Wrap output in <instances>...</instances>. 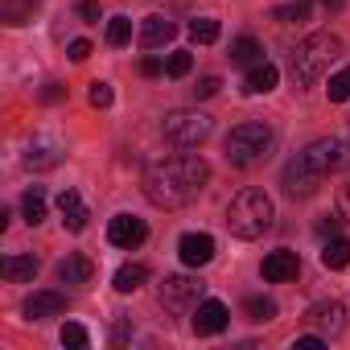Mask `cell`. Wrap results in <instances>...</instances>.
<instances>
[{
  "instance_id": "1",
  "label": "cell",
  "mask_w": 350,
  "mask_h": 350,
  "mask_svg": "<svg viewBox=\"0 0 350 350\" xmlns=\"http://www.w3.org/2000/svg\"><path fill=\"white\" fill-rule=\"evenodd\" d=\"M211 182V165L198 152H173L144 169V198L161 211H182L190 206Z\"/></svg>"
},
{
  "instance_id": "2",
  "label": "cell",
  "mask_w": 350,
  "mask_h": 350,
  "mask_svg": "<svg viewBox=\"0 0 350 350\" xmlns=\"http://www.w3.org/2000/svg\"><path fill=\"white\" fill-rule=\"evenodd\" d=\"M272 219H276V206H272V198H268L264 190H256V186L239 190V194L231 198V206H227V231H231L235 239H260V235L272 227Z\"/></svg>"
},
{
  "instance_id": "3",
  "label": "cell",
  "mask_w": 350,
  "mask_h": 350,
  "mask_svg": "<svg viewBox=\"0 0 350 350\" xmlns=\"http://www.w3.org/2000/svg\"><path fill=\"white\" fill-rule=\"evenodd\" d=\"M338 58H342V42L334 33H309L293 54V79L301 87H313L321 75H329V66Z\"/></svg>"
},
{
  "instance_id": "4",
  "label": "cell",
  "mask_w": 350,
  "mask_h": 350,
  "mask_svg": "<svg viewBox=\"0 0 350 350\" xmlns=\"http://www.w3.org/2000/svg\"><path fill=\"white\" fill-rule=\"evenodd\" d=\"M272 152V128L260 124V120H243L227 132V161L239 165V169H252L260 161H268Z\"/></svg>"
},
{
  "instance_id": "5",
  "label": "cell",
  "mask_w": 350,
  "mask_h": 350,
  "mask_svg": "<svg viewBox=\"0 0 350 350\" xmlns=\"http://www.w3.org/2000/svg\"><path fill=\"white\" fill-rule=\"evenodd\" d=\"M211 132H215V120L202 116V111H169L165 124H161V136L173 148H198Z\"/></svg>"
},
{
  "instance_id": "6",
  "label": "cell",
  "mask_w": 350,
  "mask_h": 350,
  "mask_svg": "<svg viewBox=\"0 0 350 350\" xmlns=\"http://www.w3.org/2000/svg\"><path fill=\"white\" fill-rule=\"evenodd\" d=\"M157 301H161L165 313H186L190 305L202 301V280H198V276H186V272L165 276L161 288H157Z\"/></svg>"
},
{
  "instance_id": "7",
  "label": "cell",
  "mask_w": 350,
  "mask_h": 350,
  "mask_svg": "<svg viewBox=\"0 0 350 350\" xmlns=\"http://www.w3.org/2000/svg\"><path fill=\"white\" fill-rule=\"evenodd\" d=\"M301 157L309 161V169L317 173V178H325V173H342V169L350 165V144H346L342 136H321V140H313Z\"/></svg>"
},
{
  "instance_id": "8",
  "label": "cell",
  "mask_w": 350,
  "mask_h": 350,
  "mask_svg": "<svg viewBox=\"0 0 350 350\" xmlns=\"http://www.w3.org/2000/svg\"><path fill=\"white\" fill-rule=\"evenodd\" d=\"M148 239V227H144V219H136V215H116L111 223H107V243L111 247H140Z\"/></svg>"
},
{
  "instance_id": "9",
  "label": "cell",
  "mask_w": 350,
  "mask_h": 350,
  "mask_svg": "<svg viewBox=\"0 0 350 350\" xmlns=\"http://www.w3.org/2000/svg\"><path fill=\"white\" fill-rule=\"evenodd\" d=\"M305 321H309L317 334L334 338V334H342V325H346V305H342V301H317V305H309Z\"/></svg>"
},
{
  "instance_id": "10",
  "label": "cell",
  "mask_w": 350,
  "mask_h": 350,
  "mask_svg": "<svg viewBox=\"0 0 350 350\" xmlns=\"http://www.w3.org/2000/svg\"><path fill=\"white\" fill-rule=\"evenodd\" d=\"M227 321H231V309L223 305V301H198V309H194V334L198 338H211V334H223L227 329Z\"/></svg>"
},
{
  "instance_id": "11",
  "label": "cell",
  "mask_w": 350,
  "mask_h": 350,
  "mask_svg": "<svg viewBox=\"0 0 350 350\" xmlns=\"http://www.w3.org/2000/svg\"><path fill=\"white\" fill-rule=\"evenodd\" d=\"M313 190H317V173L309 169L305 157H293V161L284 165V194H288V198H309Z\"/></svg>"
},
{
  "instance_id": "12",
  "label": "cell",
  "mask_w": 350,
  "mask_h": 350,
  "mask_svg": "<svg viewBox=\"0 0 350 350\" xmlns=\"http://www.w3.org/2000/svg\"><path fill=\"white\" fill-rule=\"evenodd\" d=\"M178 256H182V264H186V268H202V264H211V260H215V239H211L206 231H190V235H182Z\"/></svg>"
},
{
  "instance_id": "13",
  "label": "cell",
  "mask_w": 350,
  "mask_h": 350,
  "mask_svg": "<svg viewBox=\"0 0 350 350\" xmlns=\"http://www.w3.org/2000/svg\"><path fill=\"white\" fill-rule=\"evenodd\" d=\"M62 309H66V297H62L58 288H42V293L25 297V305H21V313H25L29 321H46V317H58Z\"/></svg>"
},
{
  "instance_id": "14",
  "label": "cell",
  "mask_w": 350,
  "mask_h": 350,
  "mask_svg": "<svg viewBox=\"0 0 350 350\" xmlns=\"http://www.w3.org/2000/svg\"><path fill=\"white\" fill-rule=\"evenodd\" d=\"M297 272H301V260H297V252L280 247V252H268V256H264V280H272V284H284V280H293Z\"/></svg>"
},
{
  "instance_id": "15",
  "label": "cell",
  "mask_w": 350,
  "mask_h": 350,
  "mask_svg": "<svg viewBox=\"0 0 350 350\" xmlns=\"http://www.w3.org/2000/svg\"><path fill=\"white\" fill-rule=\"evenodd\" d=\"M62 161V144L54 136H33L29 140V152H25V165L29 169H54Z\"/></svg>"
},
{
  "instance_id": "16",
  "label": "cell",
  "mask_w": 350,
  "mask_h": 350,
  "mask_svg": "<svg viewBox=\"0 0 350 350\" xmlns=\"http://www.w3.org/2000/svg\"><path fill=\"white\" fill-rule=\"evenodd\" d=\"M173 33H178V25H173L169 17H144V21H140V33H136V42H140L144 50H157V46L173 42Z\"/></svg>"
},
{
  "instance_id": "17",
  "label": "cell",
  "mask_w": 350,
  "mask_h": 350,
  "mask_svg": "<svg viewBox=\"0 0 350 350\" xmlns=\"http://www.w3.org/2000/svg\"><path fill=\"white\" fill-rule=\"evenodd\" d=\"M276 83H280V70L272 62H256L243 79V95H268V91H276Z\"/></svg>"
},
{
  "instance_id": "18",
  "label": "cell",
  "mask_w": 350,
  "mask_h": 350,
  "mask_svg": "<svg viewBox=\"0 0 350 350\" xmlns=\"http://www.w3.org/2000/svg\"><path fill=\"white\" fill-rule=\"evenodd\" d=\"M58 211H62V223H66V231H87V206H83V198H79V190H62L58 194Z\"/></svg>"
},
{
  "instance_id": "19",
  "label": "cell",
  "mask_w": 350,
  "mask_h": 350,
  "mask_svg": "<svg viewBox=\"0 0 350 350\" xmlns=\"http://www.w3.org/2000/svg\"><path fill=\"white\" fill-rule=\"evenodd\" d=\"M95 276V264L87 260V256H66L62 264H58V280L62 284H87Z\"/></svg>"
},
{
  "instance_id": "20",
  "label": "cell",
  "mask_w": 350,
  "mask_h": 350,
  "mask_svg": "<svg viewBox=\"0 0 350 350\" xmlns=\"http://www.w3.org/2000/svg\"><path fill=\"white\" fill-rule=\"evenodd\" d=\"M38 256H5V264H0V272H5V280L21 284V280H33L38 276Z\"/></svg>"
},
{
  "instance_id": "21",
  "label": "cell",
  "mask_w": 350,
  "mask_h": 350,
  "mask_svg": "<svg viewBox=\"0 0 350 350\" xmlns=\"http://www.w3.org/2000/svg\"><path fill=\"white\" fill-rule=\"evenodd\" d=\"M321 264H325L329 272L346 268V264H350V239H342V235H329V239H325V247H321Z\"/></svg>"
},
{
  "instance_id": "22",
  "label": "cell",
  "mask_w": 350,
  "mask_h": 350,
  "mask_svg": "<svg viewBox=\"0 0 350 350\" xmlns=\"http://www.w3.org/2000/svg\"><path fill=\"white\" fill-rule=\"evenodd\" d=\"M38 5L42 0H0V17H5V25H25Z\"/></svg>"
},
{
  "instance_id": "23",
  "label": "cell",
  "mask_w": 350,
  "mask_h": 350,
  "mask_svg": "<svg viewBox=\"0 0 350 350\" xmlns=\"http://www.w3.org/2000/svg\"><path fill=\"white\" fill-rule=\"evenodd\" d=\"M231 62L256 66V62H264V46H260L256 38H235V42H231Z\"/></svg>"
},
{
  "instance_id": "24",
  "label": "cell",
  "mask_w": 350,
  "mask_h": 350,
  "mask_svg": "<svg viewBox=\"0 0 350 350\" xmlns=\"http://www.w3.org/2000/svg\"><path fill=\"white\" fill-rule=\"evenodd\" d=\"M144 280H148V268H144V264H124L111 284H116V293H136Z\"/></svg>"
},
{
  "instance_id": "25",
  "label": "cell",
  "mask_w": 350,
  "mask_h": 350,
  "mask_svg": "<svg viewBox=\"0 0 350 350\" xmlns=\"http://www.w3.org/2000/svg\"><path fill=\"white\" fill-rule=\"evenodd\" d=\"M21 215H25L29 227H38V223L46 219V194H42V186L25 190V198H21Z\"/></svg>"
},
{
  "instance_id": "26",
  "label": "cell",
  "mask_w": 350,
  "mask_h": 350,
  "mask_svg": "<svg viewBox=\"0 0 350 350\" xmlns=\"http://www.w3.org/2000/svg\"><path fill=\"white\" fill-rule=\"evenodd\" d=\"M219 33H223V25H219L215 17H198V21H190V38H194L198 46H215Z\"/></svg>"
},
{
  "instance_id": "27",
  "label": "cell",
  "mask_w": 350,
  "mask_h": 350,
  "mask_svg": "<svg viewBox=\"0 0 350 350\" xmlns=\"http://www.w3.org/2000/svg\"><path fill=\"white\" fill-rule=\"evenodd\" d=\"M243 309H247L252 321H272V317H276V301H272V297H247Z\"/></svg>"
},
{
  "instance_id": "28",
  "label": "cell",
  "mask_w": 350,
  "mask_h": 350,
  "mask_svg": "<svg viewBox=\"0 0 350 350\" xmlns=\"http://www.w3.org/2000/svg\"><path fill=\"white\" fill-rule=\"evenodd\" d=\"M325 95H329V103H346V99H350V66H342L338 75H329Z\"/></svg>"
},
{
  "instance_id": "29",
  "label": "cell",
  "mask_w": 350,
  "mask_h": 350,
  "mask_svg": "<svg viewBox=\"0 0 350 350\" xmlns=\"http://www.w3.org/2000/svg\"><path fill=\"white\" fill-rule=\"evenodd\" d=\"M190 66H194L190 50H173V54L165 58V75H169V79H186V75H190Z\"/></svg>"
},
{
  "instance_id": "30",
  "label": "cell",
  "mask_w": 350,
  "mask_h": 350,
  "mask_svg": "<svg viewBox=\"0 0 350 350\" xmlns=\"http://www.w3.org/2000/svg\"><path fill=\"white\" fill-rule=\"evenodd\" d=\"M128 42H132V21H128V17H111V21H107V46L120 50V46H128Z\"/></svg>"
},
{
  "instance_id": "31",
  "label": "cell",
  "mask_w": 350,
  "mask_h": 350,
  "mask_svg": "<svg viewBox=\"0 0 350 350\" xmlns=\"http://www.w3.org/2000/svg\"><path fill=\"white\" fill-rule=\"evenodd\" d=\"M87 342H91V334H87L79 321H66V325H62V346H70V350H87Z\"/></svg>"
},
{
  "instance_id": "32",
  "label": "cell",
  "mask_w": 350,
  "mask_h": 350,
  "mask_svg": "<svg viewBox=\"0 0 350 350\" xmlns=\"http://www.w3.org/2000/svg\"><path fill=\"white\" fill-rule=\"evenodd\" d=\"M305 17H309V0H288V5L276 9V21H284V25L288 21H305Z\"/></svg>"
},
{
  "instance_id": "33",
  "label": "cell",
  "mask_w": 350,
  "mask_h": 350,
  "mask_svg": "<svg viewBox=\"0 0 350 350\" xmlns=\"http://www.w3.org/2000/svg\"><path fill=\"white\" fill-rule=\"evenodd\" d=\"M87 99H91V107H99V111H103V107H111V99H116V95H111V83H91Z\"/></svg>"
},
{
  "instance_id": "34",
  "label": "cell",
  "mask_w": 350,
  "mask_h": 350,
  "mask_svg": "<svg viewBox=\"0 0 350 350\" xmlns=\"http://www.w3.org/2000/svg\"><path fill=\"white\" fill-rule=\"evenodd\" d=\"M219 87H223V83H219V75H202V79H198V87H194V95H198V99H211V95H219Z\"/></svg>"
},
{
  "instance_id": "35",
  "label": "cell",
  "mask_w": 350,
  "mask_h": 350,
  "mask_svg": "<svg viewBox=\"0 0 350 350\" xmlns=\"http://www.w3.org/2000/svg\"><path fill=\"white\" fill-rule=\"evenodd\" d=\"M66 54H70V62H87V58H91V42H83V38H79V42H70V46H66Z\"/></svg>"
},
{
  "instance_id": "36",
  "label": "cell",
  "mask_w": 350,
  "mask_h": 350,
  "mask_svg": "<svg viewBox=\"0 0 350 350\" xmlns=\"http://www.w3.org/2000/svg\"><path fill=\"white\" fill-rule=\"evenodd\" d=\"M79 17H83V21H99V17H103L99 0H83V5H79Z\"/></svg>"
},
{
  "instance_id": "37",
  "label": "cell",
  "mask_w": 350,
  "mask_h": 350,
  "mask_svg": "<svg viewBox=\"0 0 350 350\" xmlns=\"http://www.w3.org/2000/svg\"><path fill=\"white\" fill-rule=\"evenodd\" d=\"M161 70H165V66H161V58H144V62H140V75H148V79H157Z\"/></svg>"
},
{
  "instance_id": "38",
  "label": "cell",
  "mask_w": 350,
  "mask_h": 350,
  "mask_svg": "<svg viewBox=\"0 0 350 350\" xmlns=\"http://www.w3.org/2000/svg\"><path fill=\"white\" fill-rule=\"evenodd\" d=\"M325 342H329L325 334H301V338H297V346H309V350H313V346H325Z\"/></svg>"
},
{
  "instance_id": "39",
  "label": "cell",
  "mask_w": 350,
  "mask_h": 350,
  "mask_svg": "<svg viewBox=\"0 0 350 350\" xmlns=\"http://www.w3.org/2000/svg\"><path fill=\"white\" fill-rule=\"evenodd\" d=\"M42 99H46V103H58V99H62V87H58V83H46Z\"/></svg>"
},
{
  "instance_id": "40",
  "label": "cell",
  "mask_w": 350,
  "mask_h": 350,
  "mask_svg": "<svg viewBox=\"0 0 350 350\" xmlns=\"http://www.w3.org/2000/svg\"><path fill=\"white\" fill-rule=\"evenodd\" d=\"M317 231H321V235H334V231H338V219H329V215H325V223H321Z\"/></svg>"
},
{
  "instance_id": "41",
  "label": "cell",
  "mask_w": 350,
  "mask_h": 350,
  "mask_svg": "<svg viewBox=\"0 0 350 350\" xmlns=\"http://www.w3.org/2000/svg\"><path fill=\"white\" fill-rule=\"evenodd\" d=\"M342 215H346V219H350V182H346V186H342Z\"/></svg>"
},
{
  "instance_id": "42",
  "label": "cell",
  "mask_w": 350,
  "mask_h": 350,
  "mask_svg": "<svg viewBox=\"0 0 350 350\" xmlns=\"http://www.w3.org/2000/svg\"><path fill=\"white\" fill-rule=\"evenodd\" d=\"M321 5H325V9H342V5H346V0H321Z\"/></svg>"
}]
</instances>
